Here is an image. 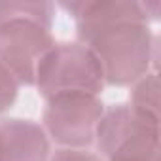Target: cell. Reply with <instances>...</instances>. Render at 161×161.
Here are the masks:
<instances>
[{
	"label": "cell",
	"instance_id": "7a4b0ae2",
	"mask_svg": "<svg viewBox=\"0 0 161 161\" xmlns=\"http://www.w3.org/2000/svg\"><path fill=\"white\" fill-rule=\"evenodd\" d=\"M34 86L44 99L61 93L99 95L104 78L93 51L80 42L53 44L36 66Z\"/></svg>",
	"mask_w": 161,
	"mask_h": 161
},
{
	"label": "cell",
	"instance_id": "8992f818",
	"mask_svg": "<svg viewBox=\"0 0 161 161\" xmlns=\"http://www.w3.org/2000/svg\"><path fill=\"white\" fill-rule=\"evenodd\" d=\"M76 21V36L84 42L87 36L127 23H144L159 17V2H136V0H82L61 4Z\"/></svg>",
	"mask_w": 161,
	"mask_h": 161
},
{
	"label": "cell",
	"instance_id": "277c9868",
	"mask_svg": "<svg viewBox=\"0 0 161 161\" xmlns=\"http://www.w3.org/2000/svg\"><path fill=\"white\" fill-rule=\"evenodd\" d=\"M104 104L99 95L61 93L46 99L44 131L64 148H86L95 140Z\"/></svg>",
	"mask_w": 161,
	"mask_h": 161
},
{
	"label": "cell",
	"instance_id": "52a82bcc",
	"mask_svg": "<svg viewBox=\"0 0 161 161\" xmlns=\"http://www.w3.org/2000/svg\"><path fill=\"white\" fill-rule=\"evenodd\" d=\"M49 138L44 127L31 119L0 121V161H47Z\"/></svg>",
	"mask_w": 161,
	"mask_h": 161
},
{
	"label": "cell",
	"instance_id": "6da1fadb",
	"mask_svg": "<svg viewBox=\"0 0 161 161\" xmlns=\"http://www.w3.org/2000/svg\"><path fill=\"white\" fill-rule=\"evenodd\" d=\"M101 64L104 84L131 86L150 72L155 57V36L144 23H127L99 31L84 42Z\"/></svg>",
	"mask_w": 161,
	"mask_h": 161
},
{
	"label": "cell",
	"instance_id": "8fae6325",
	"mask_svg": "<svg viewBox=\"0 0 161 161\" xmlns=\"http://www.w3.org/2000/svg\"><path fill=\"white\" fill-rule=\"evenodd\" d=\"M47 161H103V159L91 152H86L84 148H63L55 152Z\"/></svg>",
	"mask_w": 161,
	"mask_h": 161
},
{
	"label": "cell",
	"instance_id": "3957f363",
	"mask_svg": "<svg viewBox=\"0 0 161 161\" xmlns=\"http://www.w3.org/2000/svg\"><path fill=\"white\" fill-rule=\"evenodd\" d=\"M159 123L140 118L129 104L103 112L95 142L106 161H161Z\"/></svg>",
	"mask_w": 161,
	"mask_h": 161
},
{
	"label": "cell",
	"instance_id": "9c48e42d",
	"mask_svg": "<svg viewBox=\"0 0 161 161\" xmlns=\"http://www.w3.org/2000/svg\"><path fill=\"white\" fill-rule=\"evenodd\" d=\"M55 4L51 2H0V23L15 17H27L51 29Z\"/></svg>",
	"mask_w": 161,
	"mask_h": 161
},
{
	"label": "cell",
	"instance_id": "30bf717a",
	"mask_svg": "<svg viewBox=\"0 0 161 161\" xmlns=\"http://www.w3.org/2000/svg\"><path fill=\"white\" fill-rule=\"evenodd\" d=\"M19 93V82L14 78V74L0 63V114L10 110L17 99Z\"/></svg>",
	"mask_w": 161,
	"mask_h": 161
},
{
	"label": "cell",
	"instance_id": "5b68a950",
	"mask_svg": "<svg viewBox=\"0 0 161 161\" xmlns=\"http://www.w3.org/2000/svg\"><path fill=\"white\" fill-rule=\"evenodd\" d=\"M53 44L49 29L34 19L15 17L0 23V63L19 86H34L36 66Z\"/></svg>",
	"mask_w": 161,
	"mask_h": 161
},
{
	"label": "cell",
	"instance_id": "ba28073f",
	"mask_svg": "<svg viewBox=\"0 0 161 161\" xmlns=\"http://www.w3.org/2000/svg\"><path fill=\"white\" fill-rule=\"evenodd\" d=\"M140 118L159 123V78L157 72H148L138 82L133 84L131 104H129Z\"/></svg>",
	"mask_w": 161,
	"mask_h": 161
}]
</instances>
